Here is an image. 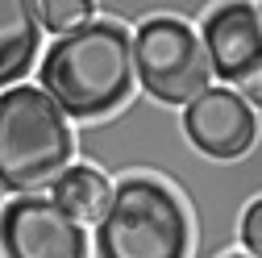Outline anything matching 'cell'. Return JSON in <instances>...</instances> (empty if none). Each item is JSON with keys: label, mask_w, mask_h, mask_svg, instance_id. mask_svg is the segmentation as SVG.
Wrapping results in <instances>:
<instances>
[{"label": "cell", "mask_w": 262, "mask_h": 258, "mask_svg": "<svg viewBox=\"0 0 262 258\" xmlns=\"http://www.w3.org/2000/svg\"><path fill=\"white\" fill-rule=\"evenodd\" d=\"M38 88L67 121L108 117L134 92L129 29L104 17H92L88 25L54 38L38 62Z\"/></svg>", "instance_id": "6da1fadb"}, {"label": "cell", "mask_w": 262, "mask_h": 258, "mask_svg": "<svg viewBox=\"0 0 262 258\" xmlns=\"http://www.w3.org/2000/svg\"><path fill=\"white\" fill-rule=\"evenodd\" d=\"M75 154V129L38 83L0 92V191L38 196Z\"/></svg>", "instance_id": "7a4b0ae2"}, {"label": "cell", "mask_w": 262, "mask_h": 258, "mask_svg": "<svg viewBox=\"0 0 262 258\" xmlns=\"http://www.w3.org/2000/svg\"><path fill=\"white\" fill-rule=\"evenodd\" d=\"M96 258H191V221L167 183L129 175L92 233Z\"/></svg>", "instance_id": "3957f363"}, {"label": "cell", "mask_w": 262, "mask_h": 258, "mask_svg": "<svg viewBox=\"0 0 262 258\" xmlns=\"http://www.w3.org/2000/svg\"><path fill=\"white\" fill-rule=\"evenodd\" d=\"M129 54H134V83L154 104H191L204 88H212L208 54L195 29L179 17H150L129 29Z\"/></svg>", "instance_id": "277c9868"}, {"label": "cell", "mask_w": 262, "mask_h": 258, "mask_svg": "<svg viewBox=\"0 0 262 258\" xmlns=\"http://www.w3.org/2000/svg\"><path fill=\"white\" fill-rule=\"evenodd\" d=\"M0 258H92V238L46 196H9L0 204Z\"/></svg>", "instance_id": "5b68a950"}, {"label": "cell", "mask_w": 262, "mask_h": 258, "mask_svg": "<svg viewBox=\"0 0 262 258\" xmlns=\"http://www.w3.org/2000/svg\"><path fill=\"white\" fill-rule=\"evenodd\" d=\"M183 138L200 158L233 163L258 142V113L237 88H204L191 104H183Z\"/></svg>", "instance_id": "8992f818"}, {"label": "cell", "mask_w": 262, "mask_h": 258, "mask_svg": "<svg viewBox=\"0 0 262 258\" xmlns=\"http://www.w3.org/2000/svg\"><path fill=\"white\" fill-rule=\"evenodd\" d=\"M200 46L208 54L212 79H221V88L233 83H250L262 75V21H258V5H212L200 17Z\"/></svg>", "instance_id": "52a82bcc"}, {"label": "cell", "mask_w": 262, "mask_h": 258, "mask_svg": "<svg viewBox=\"0 0 262 258\" xmlns=\"http://www.w3.org/2000/svg\"><path fill=\"white\" fill-rule=\"evenodd\" d=\"M46 200L54 208H62L79 229H96V225L104 221L108 212V200H113V183L104 175V167H96V163H67L54 183L46 187Z\"/></svg>", "instance_id": "ba28073f"}, {"label": "cell", "mask_w": 262, "mask_h": 258, "mask_svg": "<svg viewBox=\"0 0 262 258\" xmlns=\"http://www.w3.org/2000/svg\"><path fill=\"white\" fill-rule=\"evenodd\" d=\"M42 29L29 0H0V92L17 88L38 62Z\"/></svg>", "instance_id": "9c48e42d"}, {"label": "cell", "mask_w": 262, "mask_h": 258, "mask_svg": "<svg viewBox=\"0 0 262 258\" xmlns=\"http://www.w3.org/2000/svg\"><path fill=\"white\" fill-rule=\"evenodd\" d=\"M29 9H34L38 29H50L62 38L96 17V0H29Z\"/></svg>", "instance_id": "30bf717a"}, {"label": "cell", "mask_w": 262, "mask_h": 258, "mask_svg": "<svg viewBox=\"0 0 262 258\" xmlns=\"http://www.w3.org/2000/svg\"><path fill=\"white\" fill-rule=\"evenodd\" d=\"M237 242L246 246V258H262V196H254L237 221Z\"/></svg>", "instance_id": "8fae6325"}, {"label": "cell", "mask_w": 262, "mask_h": 258, "mask_svg": "<svg viewBox=\"0 0 262 258\" xmlns=\"http://www.w3.org/2000/svg\"><path fill=\"white\" fill-rule=\"evenodd\" d=\"M225 258H246V254H225Z\"/></svg>", "instance_id": "7c38bea8"}, {"label": "cell", "mask_w": 262, "mask_h": 258, "mask_svg": "<svg viewBox=\"0 0 262 258\" xmlns=\"http://www.w3.org/2000/svg\"><path fill=\"white\" fill-rule=\"evenodd\" d=\"M258 21H262V5H258Z\"/></svg>", "instance_id": "4fadbf2b"}]
</instances>
